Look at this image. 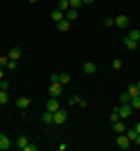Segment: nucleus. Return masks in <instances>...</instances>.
I'll return each mask as SVG.
<instances>
[{"mask_svg":"<svg viewBox=\"0 0 140 151\" xmlns=\"http://www.w3.org/2000/svg\"><path fill=\"white\" fill-rule=\"evenodd\" d=\"M117 112H119V119L126 121V119H131V116H133V107H131V102H124V105L117 107Z\"/></svg>","mask_w":140,"mask_h":151,"instance_id":"1","label":"nucleus"},{"mask_svg":"<svg viewBox=\"0 0 140 151\" xmlns=\"http://www.w3.org/2000/svg\"><path fill=\"white\" fill-rule=\"evenodd\" d=\"M131 144H133V142L126 137V132H119V135H117V147H119V149H131Z\"/></svg>","mask_w":140,"mask_h":151,"instance_id":"2","label":"nucleus"},{"mask_svg":"<svg viewBox=\"0 0 140 151\" xmlns=\"http://www.w3.org/2000/svg\"><path fill=\"white\" fill-rule=\"evenodd\" d=\"M61 91H63V84H59V81H49V93H52V98H59Z\"/></svg>","mask_w":140,"mask_h":151,"instance_id":"3","label":"nucleus"},{"mask_svg":"<svg viewBox=\"0 0 140 151\" xmlns=\"http://www.w3.org/2000/svg\"><path fill=\"white\" fill-rule=\"evenodd\" d=\"M65 119H68V112H63V109H56V112H54V123H56V126H61V123H65Z\"/></svg>","mask_w":140,"mask_h":151,"instance_id":"4","label":"nucleus"},{"mask_svg":"<svg viewBox=\"0 0 140 151\" xmlns=\"http://www.w3.org/2000/svg\"><path fill=\"white\" fill-rule=\"evenodd\" d=\"M7 149H12V139L5 132H0V151H7Z\"/></svg>","mask_w":140,"mask_h":151,"instance_id":"5","label":"nucleus"},{"mask_svg":"<svg viewBox=\"0 0 140 151\" xmlns=\"http://www.w3.org/2000/svg\"><path fill=\"white\" fill-rule=\"evenodd\" d=\"M26 144H28V137H26V135H19V137H17V139H14V149H26Z\"/></svg>","mask_w":140,"mask_h":151,"instance_id":"6","label":"nucleus"},{"mask_svg":"<svg viewBox=\"0 0 140 151\" xmlns=\"http://www.w3.org/2000/svg\"><path fill=\"white\" fill-rule=\"evenodd\" d=\"M59 107H61V105H59V100H56V98H49V100H47V105H44V109H47V112H56Z\"/></svg>","mask_w":140,"mask_h":151,"instance_id":"7","label":"nucleus"},{"mask_svg":"<svg viewBox=\"0 0 140 151\" xmlns=\"http://www.w3.org/2000/svg\"><path fill=\"white\" fill-rule=\"evenodd\" d=\"M115 26H117V28H126V26H128V19H126V14H119V17H115Z\"/></svg>","mask_w":140,"mask_h":151,"instance_id":"8","label":"nucleus"},{"mask_svg":"<svg viewBox=\"0 0 140 151\" xmlns=\"http://www.w3.org/2000/svg\"><path fill=\"white\" fill-rule=\"evenodd\" d=\"M17 107H19L21 112H23V109H28V107H30V100H28L26 95H23V98H17Z\"/></svg>","mask_w":140,"mask_h":151,"instance_id":"9","label":"nucleus"},{"mask_svg":"<svg viewBox=\"0 0 140 151\" xmlns=\"http://www.w3.org/2000/svg\"><path fill=\"white\" fill-rule=\"evenodd\" d=\"M82 70H84V72H86V75H94V72H96V70H98V68H96V63H91V60H86V63H84V65H82Z\"/></svg>","mask_w":140,"mask_h":151,"instance_id":"10","label":"nucleus"},{"mask_svg":"<svg viewBox=\"0 0 140 151\" xmlns=\"http://www.w3.org/2000/svg\"><path fill=\"white\" fill-rule=\"evenodd\" d=\"M112 130L117 132V135H119V132H126V123H124V121H115V123H112Z\"/></svg>","mask_w":140,"mask_h":151,"instance_id":"11","label":"nucleus"},{"mask_svg":"<svg viewBox=\"0 0 140 151\" xmlns=\"http://www.w3.org/2000/svg\"><path fill=\"white\" fill-rule=\"evenodd\" d=\"M124 47H126L128 51H136V49H138V42L131 40V37H124Z\"/></svg>","mask_w":140,"mask_h":151,"instance_id":"12","label":"nucleus"},{"mask_svg":"<svg viewBox=\"0 0 140 151\" xmlns=\"http://www.w3.org/2000/svg\"><path fill=\"white\" fill-rule=\"evenodd\" d=\"M19 56H21V47H12V49H9V54H7L9 60H17Z\"/></svg>","mask_w":140,"mask_h":151,"instance_id":"13","label":"nucleus"},{"mask_svg":"<svg viewBox=\"0 0 140 151\" xmlns=\"http://www.w3.org/2000/svg\"><path fill=\"white\" fill-rule=\"evenodd\" d=\"M56 28H59L61 33H65V30H70V21H68V19L59 21V23H56Z\"/></svg>","mask_w":140,"mask_h":151,"instance_id":"14","label":"nucleus"},{"mask_svg":"<svg viewBox=\"0 0 140 151\" xmlns=\"http://www.w3.org/2000/svg\"><path fill=\"white\" fill-rule=\"evenodd\" d=\"M59 84H63V86L70 84V75H68V72H59Z\"/></svg>","mask_w":140,"mask_h":151,"instance_id":"15","label":"nucleus"},{"mask_svg":"<svg viewBox=\"0 0 140 151\" xmlns=\"http://www.w3.org/2000/svg\"><path fill=\"white\" fill-rule=\"evenodd\" d=\"M56 9H61V12H68V9H70V2H68V0H59Z\"/></svg>","mask_w":140,"mask_h":151,"instance_id":"16","label":"nucleus"},{"mask_svg":"<svg viewBox=\"0 0 140 151\" xmlns=\"http://www.w3.org/2000/svg\"><path fill=\"white\" fill-rule=\"evenodd\" d=\"M42 123H54V112H44L42 114Z\"/></svg>","mask_w":140,"mask_h":151,"instance_id":"17","label":"nucleus"},{"mask_svg":"<svg viewBox=\"0 0 140 151\" xmlns=\"http://www.w3.org/2000/svg\"><path fill=\"white\" fill-rule=\"evenodd\" d=\"M138 135H140V132L136 130V128H131V130H126V137H128L131 142H136V139H138Z\"/></svg>","mask_w":140,"mask_h":151,"instance_id":"18","label":"nucleus"},{"mask_svg":"<svg viewBox=\"0 0 140 151\" xmlns=\"http://www.w3.org/2000/svg\"><path fill=\"white\" fill-rule=\"evenodd\" d=\"M126 91H128V95H131V98H136V95H140V88L136 86V84H131V86H128Z\"/></svg>","mask_w":140,"mask_h":151,"instance_id":"19","label":"nucleus"},{"mask_svg":"<svg viewBox=\"0 0 140 151\" xmlns=\"http://www.w3.org/2000/svg\"><path fill=\"white\" fill-rule=\"evenodd\" d=\"M52 19H54L56 23H59V21H63L65 17H63V12H61V9H54V12H52Z\"/></svg>","mask_w":140,"mask_h":151,"instance_id":"20","label":"nucleus"},{"mask_svg":"<svg viewBox=\"0 0 140 151\" xmlns=\"http://www.w3.org/2000/svg\"><path fill=\"white\" fill-rule=\"evenodd\" d=\"M126 37H131V40H136V42H140V30H138V28L128 30V35H126Z\"/></svg>","mask_w":140,"mask_h":151,"instance_id":"21","label":"nucleus"},{"mask_svg":"<svg viewBox=\"0 0 140 151\" xmlns=\"http://www.w3.org/2000/svg\"><path fill=\"white\" fill-rule=\"evenodd\" d=\"M131 107H133V112H138V109H140V95L131 98Z\"/></svg>","mask_w":140,"mask_h":151,"instance_id":"22","label":"nucleus"},{"mask_svg":"<svg viewBox=\"0 0 140 151\" xmlns=\"http://www.w3.org/2000/svg\"><path fill=\"white\" fill-rule=\"evenodd\" d=\"M65 19H68V21L77 19V9H73V7H70V9H68V12H65Z\"/></svg>","mask_w":140,"mask_h":151,"instance_id":"23","label":"nucleus"},{"mask_svg":"<svg viewBox=\"0 0 140 151\" xmlns=\"http://www.w3.org/2000/svg\"><path fill=\"white\" fill-rule=\"evenodd\" d=\"M124 102H131V95H128V91L119 95V105H124Z\"/></svg>","mask_w":140,"mask_h":151,"instance_id":"24","label":"nucleus"},{"mask_svg":"<svg viewBox=\"0 0 140 151\" xmlns=\"http://www.w3.org/2000/svg\"><path fill=\"white\" fill-rule=\"evenodd\" d=\"M68 2H70V7H73V9H80L82 5H84L82 0H68Z\"/></svg>","mask_w":140,"mask_h":151,"instance_id":"25","label":"nucleus"},{"mask_svg":"<svg viewBox=\"0 0 140 151\" xmlns=\"http://www.w3.org/2000/svg\"><path fill=\"white\" fill-rule=\"evenodd\" d=\"M7 100H9L7 91H0V105H7Z\"/></svg>","mask_w":140,"mask_h":151,"instance_id":"26","label":"nucleus"},{"mask_svg":"<svg viewBox=\"0 0 140 151\" xmlns=\"http://www.w3.org/2000/svg\"><path fill=\"white\" fill-rule=\"evenodd\" d=\"M9 88V81L7 79H0V91H7Z\"/></svg>","mask_w":140,"mask_h":151,"instance_id":"27","label":"nucleus"},{"mask_svg":"<svg viewBox=\"0 0 140 151\" xmlns=\"http://www.w3.org/2000/svg\"><path fill=\"white\" fill-rule=\"evenodd\" d=\"M115 121H119V112H117V109L110 114V123H115Z\"/></svg>","mask_w":140,"mask_h":151,"instance_id":"28","label":"nucleus"},{"mask_svg":"<svg viewBox=\"0 0 140 151\" xmlns=\"http://www.w3.org/2000/svg\"><path fill=\"white\" fill-rule=\"evenodd\" d=\"M112 70H121V60H119V58L112 60Z\"/></svg>","mask_w":140,"mask_h":151,"instance_id":"29","label":"nucleus"},{"mask_svg":"<svg viewBox=\"0 0 140 151\" xmlns=\"http://www.w3.org/2000/svg\"><path fill=\"white\" fill-rule=\"evenodd\" d=\"M7 63H9V58H7V56H0V68H7Z\"/></svg>","mask_w":140,"mask_h":151,"instance_id":"30","label":"nucleus"},{"mask_svg":"<svg viewBox=\"0 0 140 151\" xmlns=\"http://www.w3.org/2000/svg\"><path fill=\"white\" fill-rule=\"evenodd\" d=\"M23 151H38V147H35V144H30V142H28V144H26V149Z\"/></svg>","mask_w":140,"mask_h":151,"instance_id":"31","label":"nucleus"},{"mask_svg":"<svg viewBox=\"0 0 140 151\" xmlns=\"http://www.w3.org/2000/svg\"><path fill=\"white\" fill-rule=\"evenodd\" d=\"M82 2H84V5H91V2H94V0H82Z\"/></svg>","mask_w":140,"mask_h":151,"instance_id":"32","label":"nucleus"},{"mask_svg":"<svg viewBox=\"0 0 140 151\" xmlns=\"http://www.w3.org/2000/svg\"><path fill=\"white\" fill-rule=\"evenodd\" d=\"M2 77H5V70H2V68H0V79H2Z\"/></svg>","mask_w":140,"mask_h":151,"instance_id":"33","label":"nucleus"},{"mask_svg":"<svg viewBox=\"0 0 140 151\" xmlns=\"http://www.w3.org/2000/svg\"><path fill=\"white\" fill-rule=\"evenodd\" d=\"M136 130H138V132H140V123H136Z\"/></svg>","mask_w":140,"mask_h":151,"instance_id":"34","label":"nucleus"},{"mask_svg":"<svg viewBox=\"0 0 140 151\" xmlns=\"http://www.w3.org/2000/svg\"><path fill=\"white\" fill-rule=\"evenodd\" d=\"M136 86H138V88H140V81H136Z\"/></svg>","mask_w":140,"mask_h":151,"instance_id":"35","label":"nucleus"},{"mask_svg":"<svg viewBox=\"0 0 140 151\" xmlns=\"http://www.w3.org/2000/svg\"><path fill=\"white\" fill-rule=\"evenodd\" d=\"M28 2H38V0H28Z\"/></svg>","mask_w":140,"mask_h":151,"instance_id":"36","label":"nucleus"}]
</instances>
